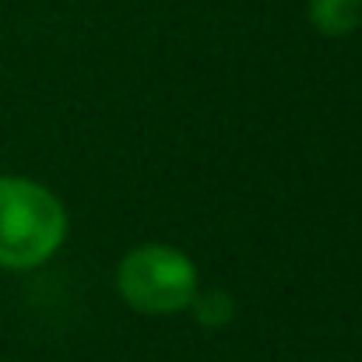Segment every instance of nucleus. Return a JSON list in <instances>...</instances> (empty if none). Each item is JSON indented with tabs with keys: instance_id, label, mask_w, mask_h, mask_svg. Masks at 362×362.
I'll return each instance as SVG.
<instances>
[{
	"instance_id": "nucleus-1",
	"label": "nucleus",
	"mask_w": 362,
	"mask_h": 362,
	"mask_svg": "<svg viewBox=\"0 0 362 362\" xmlns=\"http://www.w3.org/2000/svg\"><path fill=\"white\" fill-rule=\"evenodd\" d=\"M67 240L60 197L25 176H0V267L28 271L46 264Z\"/></svg>"
},
{
	"instance_id": "nucleus-2",
	"label": "nucleus",
	"mask_w": 362,
	"mask_h": 362,
	"mask_svg": "<svg viewBox=\"0 0 362 362\" xmlns=\"http://www.w3.org/2000/svg\"><path fill=\"white\" fill-rule=\"evenodd\" d=\"M117 288L137 313H180L197 296V264L169 243H141L120 260Z\"/></svg>"
},
{
	"instance_id": "nucleus-3",
	"label": "nucleus",
	"mask_w": 362,
	"mask_h": 362,
	"mask_svg": "<svg viewBox=\"0 0 362 362\" xmlns=\"http://www.w3.org/2000/svg\"><path fill=\"white\" fill-rule=\"evenodd\" d=\"M310 21L327 39L352 35L362 25V0H310Z\"/></svg>"
},
{
	"instance_id": "nucleus-4",
	"label": "nucleus",
	"mask_w": 362,
	"mask_h": 362,
	"mask_svg": "<svg viewBox=\"0 0 362 362\" xmlns=\"http://www.w3.org/2000/svg\"><path fill=\"white\" fill-rule=\"evenodd\" d=\"M190 306L197 310L201 324H208V327H222V324L233 317V303H229V296H226V292H208V296H201V292H197Z\"/></svg>"
}]
</instances>
